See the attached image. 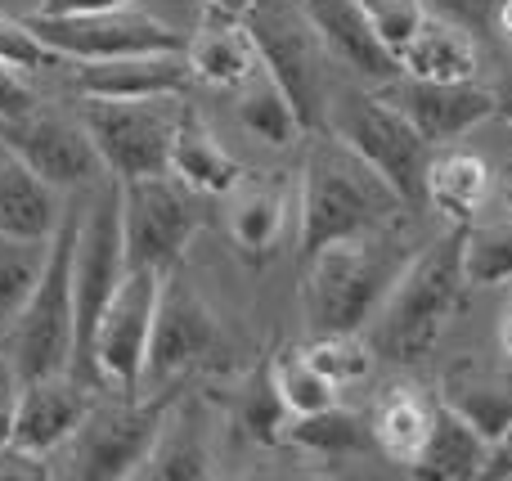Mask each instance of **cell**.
Returning <instances> with one entry per match:
<instances>
[{
    "instance_id": "1",
    "label": "cell",
    "mask_w": 512,
    "mask_h": 481,
    "mask_svg": "<svg viewBox=\"0 0 512 481\" xmlns=\"http://www.w3.org/2000/svg\"><path fill=\"white\" fill-rule=\"evenodd\" d=\"M414 252V239L396 221L301 257V311L310 333H360L373 324Z\"/></svg>"
},
{
    "instance_id": "2",
    "label": "cell",
    "mask_w": 512,
    "mask_h": 481,
    "mask_svg": "<svg viewBox=\"0 0 512 481\" xmlns=\"http://www.w3.org/2000/svg\"><path fill=\"white\" fill-rule=\"evenodd\" d=\"M409 203L333 131L310 135L306 162L297 180V243L301 257L319 252L324 243L355 239V234L396 225Z\"/></svg>"
},
{
    "instance_id": "3",
    "label": "cell",
    "mask_w": 512,
    "mask_h": 481,
    "mask_svg": "<svg viewBox=\"0 0 512 481\" xmlns=\"http://www.w3.org/2000/svg\"><path fill=\"white\" fill-rule=\"evenodd\" d=\"M468 275H463V225H445L441 239L418 248L400 279L391 284L382 311L373 315V342L396 365H418L445 338L454 311L463 306Z\"/></svg>"
},
{
    "instance_id": "4",
    "label": "cell",
    "mask_w": 512,
    "mask_h": 481,
    "mask_svg": "<svg viewBox=\"0 0 512 481\" xmlns=\"http://www.w3.org/2000/svg\"><path fill=\"white\" fill-rule=\"evenodd\" d=\"M81 221V189L63 203V221L50 234L45 266L36 275L27 302L14 311V320L0 333V347L14 356L18 374L41 378L72 369V333H77V302H72V248H77Z\"/></svg>"
},
{
    "instance_id": "5",
    "label": "cell",
    "mask_w": 512,
    "mask_h": 481,
    "mask_svg": "<svg viewBox=\"0 0 512 481\" xmlns=\"http://www.w3.org/2000/svg\"><path fill=\"white\" fill-rule=\"evenodd\" d=\"M171 410V396H108V401H90L86 419L77 423L68 441L50 455L54 477H77V481H122L140 477L144 459H149L153 441L162 432V419Z\"/></svg>"
},
{
    "instance_id": "6",
    "label": "cell",
    "mask_w": 512,
    "mask_h": 481,
    "mask_svg": "<svg viewBox=\"0 0 512 481\" xmlns=\"http://www.w3.org/2000/svg\"><path fill=\"white\" fill-rule=\"evenodd\" d=\"M324 131L346 140L409 207L423 203V176L432 162V144L418 126L378 90H333L328 95Z\"/></svg>"
},
{
    "instance_id": "7",
    "label": "cell",
    "mask_w": 512,
    "mask_h": 481,
    "mask_svg": "<svg viewBox=\"0 0 512 481\" xmlns=\"http://www.w3.org/2000/svg\"><path fill=\"white\" fill-rule=\"evenodd\" d=\"M248 23L256 54H261V68L288 90V99L297 104L301 122L310 131H324L328 117V50L319 41L315 23H310L306 5L301 0H256V5L243 14Z\"/></svg>"
},
{
    "instance_id": "8",
    "label": "cell",
    "mask_w": 512,
    "mask_h": 481,
    "mask_svg": "<svg viewBox=\"0 0 512 481\" xmlns=\"http://www.w3.org/2000/svg\"><path fill=\"white\" fill-rule=\"evenodd\" d=\"M180 95H153V99H104L81 95V122L95 140L104 171L117 180L158 176L171 162V135H176Z\"/></svg>"
},
{
    "instance_id": "9",
    "label": "cell",
    "mask_w": 512,
    "mask_h": 481,
    "mask_svg": "<svg viewBox=\"0 0 512 481\" xmlns=\"http://www.w3.org/2000/svg\"><path fill=\"white\" fill-rule=\"evenodd\" d=\"M162 279H167V270L126 266L117 293L108 297L104 315L95 324V342H90V360H95V374L104 392L140 396L144 365H149V342H153V320H158Z\"/></svg>"
},
{
    "instance_id": "10",
    "label": "cell",
    "mask_w": 512,
    "mask_h": 481,
    "mask_svg": "<svg viewBox=\"0 0 512 481\" xmlns=\"http://www.w3.org/2000/svg\"><path fill=\"white\" fill-rule=\"evenodd\" d=\"M198 234V194L171 171L122 180L126 266L176 270Z\"/></svg>"
},
{
    "instance_id": "11",
    "label": "cell",
    "mask_w": 512,
    "mask_h": 481,
    "mask_svg": "<svg viewBox=\"0 0 512 481\" xmlns=\"http://www.w3.org/2000/svg\"><path fill=\"white\" fill-rule=\"evenodd\" d=\"M0 135H5V149L14 153V158H23L36 176L50 180L63 194L90 189L108 176L104 158H99L86 122H81V113L32 104L18 117H0Z\"/></svg>"
},
{
    "instance_id": "12",
    "label": "cell",
    "mask_w": 512,
    "mask_h": 481,
    "mask_svg": "<svg viewBox=\"0 0 512 481\" xmlns=\"http://www.w3.org/2000/svg\"><path fill=\"white\" fill-rule=\"evenodd\" d=\"M41 41L59 50L68 63L90 59H126V54H158V50H185L189 36L171 23L144 14L140 5L99 9V14H72V18H32Z\"/></svg>"
},
{
    "instance_id": "13",
    "label": "cell",
    "mask_w": 512,
    "mask_h": 481,
    "mask_svg": "<svg viewBox=\"0 0 512 481\" xmlns=\"http://www.w3.org/2000/svg\"><path fill=\"white\" fill-rule=\"evenodd\" d=\"M382 99L400 108L409 122L418 126L432 149L441 144H463L481 122L495 117V95H490L486 81H427V77H409L396 72L391 81L373 86Z\"/></svg>"
},
{
    "instance_id": "14",
    "label": "cell",
    "mask_w": 512,
    "mask_h": 481,
    "mask_svg": "<svg viewBox=\"0 0 512 481\" xmlns=\"http://www.w3.org/2000/svg\"><path fill=\"white\" fill-rule=\"evenodd\" d=\"M216 342H221V324H216L212 306L180 279V266L167 270L162 297H158V320H153L149 365H144V387H158V383L180 378L203 356H212Z\"/></svg>"
},
{
    "instance_id": "15",
    "label": "cell",
    "mask_w": 512,
    "mask_h": 481,
    "mask_svg": "<svg viewBox=\"0 0 512 481\" xmlns=\"http://www.w3.org/2000/svg\"><path fill=\"white\" fill-rule=\"evenodd\" d=\"M95 387L81 383L72 369L63 374H41V378H23L18 392V410H14V446L36 450V455H54L63 441L77 432V423L86 419Z\"/></svg>"
},
{
    "instance_id": "16",
    "label": "cell",
    "mask_w": 512,
    "mask_h": 481,
    "mask_svg": "<svg viewBox=\"0 0 512 481\" xmlns=\"http://www.w3.org/2000/svg\"><path fill=\"white\" fill-rule=\"evenodd\" d=\"M297 203V185L288 171H243L225 194V230L248 261H265L279 248V234Z\"/></svg>"
},
{
    "instance_id": "17",
    "label": "cell",
    "mask_w": 512,
    "mask_h": 481,
    "mask_svg": "<svg viewBox=\"0 0 512 481\" xmlns=\"http://www.w3.org/2000/svg\"><path fill=\"white\" fill-rule=\"evenodd\" d=\"M301 5H306L328 59L342 63L346 72H355L369 86H382V81H391L400 72V59L387 50L378 27L369 23L364 0H301Z\"/></svg>"
},
{
    "instance_id": "18",
    "label": "cell",
    "mask_w": 512,
    "mask_h": 481,
    "mask_svg": "<svg viewBox=\"0 0 512 481\" xmlns=\"http://www.w3.org/2000/svg\"><path fill=\"white\" fill-rule=\"evenodd\" d=\"M77 72L81 95L104 99H153V95H185L194 81L185 50H158V54H126V59H90L68 63Z\"/></svg>"
},
{
    "instance_id": "19",
    "label": "cell",
    "mask_w": 512,
    "mask_h": 481,
    "mask_svg": "<svg viewBox=\"0 0 512 481\" xmlns=\"http://www.w3.org/2000/svg\"><path fill=\"white\" fill-rule=\"evenodd\" d=\"M495 180V167L477 149L441 144V149H432V162H427L423 203L432 212H441L445 225H472L495 198Z\"/></svg>"
},
{
    "instance_id": "20",
    "label": "cell",
    "mask_w": 512,
    "mask_h": 481,
    "mask_svg": "<svg viewBox=\"0 0 512 481\" xmlns=\"http://www.w3.org/2000/svg\"><path fill=\"white\" fill-rule=\"evenodd\" d=\"M185 59L198 81L221 90H239L243 81L261 72V54H256L248 23L239 14H221V9H207L198 32H189Z\"/></svg>"
},
{
    "instance_id": "21",
    "label": "cell",
    "mask_w": 512,
    "mask_h": 481,
    "mask_svg": "<svg viewBox=\"0 0 512 481\" xmlns=\"http://www.w3.org/2000/svg\"><path fill=\"white\" fill-rule=\"evenodd\" d=\"M436 396H441V405H450L454 414H463L490 446L512 428V378L499 374L495 365H486V360H477V356L454 360V365L445 369Z\"/></svg>"
},
{
    "instance_id": "22",
    "label": "cell",
    "mask_w": 512,
    "mask_h": 481,
    "mask_svg": "<svg viewBox=\"0 0 512 481\" xmlns=\"http://www.w3.org/2000/svg\"><path fill=\"white\" fill-rule=\"evenodd\" d=\"M167 171L185 180L194 194L225 198L234 185H239V176L248 167H243V162L234 158V153L225 149L221 140H216V131L203 122V113H198L194 104H185V108H180L176 135H171V162H167Z\"/></svg>"
},
{
    "instance_id": "23",
    "label": "cell",
    "mask_w": 512,
    "mask_h": 481,
    "mask_svg": "<svg viewBox=\"0 0 512 481\" xmlns=\"http://www.w3.org/2000/svg\"><path fill=\"white\" fill-rule=\"evenodd\" d=\"M400 72L427 77V81H477L481 77L477 32H468L463 23L427 9L418 32L409 36V45L400 50Z\"/></svg>"
},
{
    "instance_id": "24",
    "label": "cell",
    "mask_w": 512,
    "mask_h": 481,
    "mask_svg": "<svg viewBox=\"0 0 512 481\" xmlns=\"http://www.w3.org/2000/svg\"><path fill=\"white\" fill-rule=\"evenodd\" d=\"M63 221V189L41 180L23 158H0V234L50 243Z\"/></svg>"
},
{
    "instance_id": "25",
    "label": "cell",
    "mask_w": 512,
    "mask_h": 481,
    "mask_svg": "<svg viewBox=\"0 0 512 481\" xmlns=\"http://www.w3.org/2000/svg\"><path fill=\"white\" fill-rule=\"evenodd\" d=\"M441 401V396H436ZM490 441L472 428L463 414H454L450 405H436V423H432V437H427L423 455L409 473L418 477H432V481H472V477H486L490 464Z\"/></svg>"
},
{
    "instance_id": "26",
    "label": "cell",
    "mask_w": 512,
    "mask_h": 481,
    "mask_svg": "<svg viewBox=\"0 0 512 481\" xmlns=\"http://www.w3.org/2000/svg\"><path fill=\"white\" fill-rule=\"evenodd\" d=\"M436 396H423L418 387H391L387 396L378 401L373 410V446L400 468H414L418 455H423L427 437H432V423H436Z\"/></svg>"
},
{
    "instance_id": "27",
    "label": "cell",
    "mask_w": 512,
    "mask_h": 481,
    "mask_svg": "<svg viewBox=\"0 0 512 481\" xmlns=\"http://www.w3.org/2000/svg\"><path fill=\"white\" fill-rule=\"evenodd\" d=\"M234 117H239V126L252 135V140L270 144V149H292V144L306 135V122H301L297 104H292L288 90H283L265 68L239 86Z\"/></svg>"
},
{
    "instance_id": "28",
    "label": "cell",
    "mask_w": 512,
    "mask_h": 481,
    "mask_svg": "<svg viewBox=\"0 0 512 481\" xmlns=\"http://www.w3.org/2000/svg\"><path fill=\"white\" fill-rule=\"evenodd\" d=\"M212 473V450H207V437L198 428V419L189 410H176L171 401L167 419H162V432L153 441L149 459H144L140 477H162V481H194Z\"/></svg>"
},
{
    "instance_id": "29",
    "label": "cell",
    "mask_w": 512,
    "mask_h": 481,
    "mask_svg": "<svg viewBox=\"0 0 512 481\" xmlns=\"http://www.w3.org/2000/svg\"><path fill=\"white\" fill-rule=\"evenodd\" d=\"M270 383H274V392H279L288 419H310V414H324V410H333L337 396H342L315 365H310V356L301 347L283 351V356L274 360V365H270Z\"/></svg>"
},
{
    "instance_id": "30",
    "label": "cell",
    "mask_w": 512,
    "mask_h": 481,
    "mask_svg": "<svg viewBox=\"0 0 512 481\" xmlns=\"http://www.w3.org/2000/svg\"><path fill=\"white\" fill-rule=\"evenodd\" d=\"M463 275L468 288L512 284V216L463 225Z\"/></svg>"
},
{
    "instance_id": "31",
    "label": "cell",
    "mask_w": 512,
    "mask_h": 481,
    "mask_svg": "<svg viewBox=\"0 0 512 481\" xmlns=\"http://www.w3.org/2000/svg\"><path fill=\"white\" fill-rule=\"evenodd\" d=\"M310 356V365L328 378V383L342 392V387H355L373 374V347L360 338V333H315V338L301 347Z\"/></svg>"
},
{
    "instance_id": "32",
    "label": "cell",
    "mask_w": 512,
    "mask_h": 481,
    "mask_svg": "<svg viewBox=\"0 0 512 481\" xmlns=\"http://www.w3.org/2000/svg\"><path fill=\"white\" fill-rule=\"evenodd\" d=\"M45 248L50 243H32V239H14V234H0V333L14 320V311L27 302L36 275L45 266Z\"/></svg>"
},
{
    "instance_id": "33",
    "label": "cell",
    "mask_w": 512,
    "mask_h": 481,
    "mask_svg": "<svg viewBox=\"0 0 512 481\" xmlns=\"http://www.w3.org/2000/svg\"><path fill=\"white\" fill-rule=\"evenodd\" d=\"M0 63H9V68L23 72V77H32V72H50V68H68V59L41 41V32L32 27V18L23 23V18L5 14V9H0Z\"/></svg>"
},
{
    "instance_id": "34",
    "label": "cell",
    "mask_w": 512,
    "mask_h": 481,
    "mask_svg": "<svg viewBox=\"0 0 512 481\" xmlns=\"http://www.w3.org/2000/svg\"><path fill=\"white\" fill-rule=\"evenodd\" d=\"M292 441H301L306 450L337 455V450H346V446H355V441H360V423L333 405V410L310 414V419H292Z\"/></svg>"
},
{
    "instance_id": "35",
    "label": "cell",
    "mask_w": 512,
    "mask_h": 481,
    "mask_svg": "<svg viewBox=\"0 0 512 481\" xmlns=\"http://www.w3.org/2000/svg\"><path fill=\"white\" fill-rule=\"evenodd\" d=\"M369 9V23L378 27V36L387 41V50L400 59V50L409 45V36L418 32V23L427 18L423 0H364Z\"/></svg>"
},
{
    "instance_id": "36",
    "label": "cell",
    "mask_w": 512,
    "mask_h": 481,
    "mask_svg": "<svg viewBox=\"0 0 512 481\" xmlns=\"http://www.w3.org/2000/svg\"><path fill=\"white\" fill-rule=\"evenodd\" d=\"M54 477V464L50 455H36V450H23V446H0V481H50Z\"/></svg>"
},
{
    "instance_id": "37",
    "label": "cell",
    "mask_w": 512,
    "mask_h": 481,
    "mask_svg": "<svg viewBox=\"0 0 512 481\" xmlns=\"http://www.w3.org/2000/svg\"><path fill=\"white\" fill-rule=\"evenodd\" d=\"M18 392H23V374H18L14 356H9V351L0 347V446H9V437H14Z\"/></svg>"
},
{
    "instance_id": "38",
    "label": "cell",
    "mask_w": 512,
    "mask_h": 481,
    "mask_svg": "<svg viewBox=\"0 0 512 481\" xmlns=\"http://www.w3.org/2000/svg\"><path fill=\"white\" fill-rule=\"evenodd\" d=\"M432 14H445L454 23H463L468 32H490V14H495V0H423Z\"/></svg>"
},
{
    "instance_id": "39",
    "label": "cell",
    "mask_w": 512,
    "mask_h": 481,
    "mask_svg": "<svg viewBox=\"0 0 512 481\" xmlns=\"http://www.w3.org/2000/svg\"><path fill=\"white\" fill-rule=\"evenodd\" d=\"M36 104V90L27 86L23 72H14L9 63H0V117H18Z\"/></svg>"
},
{
    "instance_id": "40",
    "label": "cell",
    "mask_w": 512,
    "mask_h": 481,
    "mask_svg": "<svg viewBox=\"0 0 512 481\" xmlns=\"http://www.w3.org/2000/svg\"><path fill=\"white\" fill-rule=\"evenodd\" d=\"M122 5H144V0H41L36 14L41 18H72V14H99V9H122Z\"/></svg>"
},
{
    "instance_id": "41",
    "label": "cell",
    "mask_w": 512,
    "mask_h": 481,
    "mask_svg": "<svg viewBox=\"0 0 512 481\" xmlns=\"http://www.w3.org/2000/svg\"><path fill=\"white\" fill-rule=\"evenodd\" d=\"M486 86H490V95H495V117H504L512 126V50H508V59L499 63L495 81H486Z\"/></svg>"
},
{
    "instance_id": "42",
    "label": "cell",
    "mask_w": 512,
    "mask_h": 481,
    "mask_svg": "<svg viewBox=\"0 0 512 481\" xmlns=\"http://www.w3.org/2000/svg\"><path fill=\"white\" fill-rule=\"evenodd\" d=\"M486 477H512V428L495 441L490 450V464H486Z\"/></svg>"
},
{
    "instance_id": "43",
    "label": "cell",
    "mask_w": 512,
    "mask_h": 481,
    "mask_svg": "<svg viewBox=\"0 0 512 481\" xmlns=\"http://www.w3.org/2000/svg\"><path fill=\"white\" fill-rule=\"evenodd\" d=\"M490 36L512 50V0H495V14H490Z\"/></svg>"
},
{
    "instance_id": "44",
    "label": "cell",
    "mask_w": 512,
    "mask_h": 481,
    "mask_svg": "<svg viewBox=\"0 0 512 481\" xmlns=\"http://www.w3.org/2000/svg\"><path fill=\"white\" fill-rule=\"evenodd\" d=\"M203 5H207V9H221V14H239V18H243V14H248V9L256 5V0H203Z\"/></svg>"
},
{
    "instance_id": "45",
    "label": "cell",
    "mask_w": 512,
    "mask_h": 481,
    "mask_svg": "<svg viewBox=\"0 0 512 481\" xmlns=\"http://www.w3.org/2000/svg\"><path fill=\"white\" fill-rule=\"evenodd\" d=\"M499 351L512 360V306L504 311V320H499Z\"/></svg>"
},
{
    "instance_id": "46",
    "label": "cell",
    "mask_w": 512,
    "mask_h": 481,
    "mask_svg": "<svg viewBox=\"0 0 512 481\" xmlns=\"http://www.w3.org/2000/svg\"><path fill=\"white\" fill-rule=\"evenodd\" d=\"M495 194H499V203H504V212L512 216V167H508L504 176L495 180Z\"/></svg>"
},
{
    "instance_id": "47",
    "label": "cell",
    "mask_w": 512,
    "mask_h": 481,
    "mask_svg": "<svg viewBox=\"0 0 512 481\" xmlns=\"http://www.w3.org/2000/svg\"><path fill=\"white\" fill-rule=\"evenodd\" d=\"M5 153H9V149H5V135H0V158H5Z\"/></svg>"
}]
</instances>
